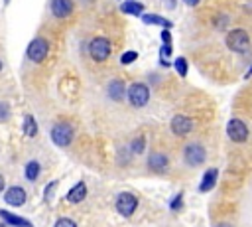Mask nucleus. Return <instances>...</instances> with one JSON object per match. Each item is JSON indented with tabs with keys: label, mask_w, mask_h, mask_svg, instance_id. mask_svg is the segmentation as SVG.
<instances>
[{
	"label": "nucleus",
	"mask_w": 252,
	"mask_h": 227,
	"mask_svg": "<svg viewBox=\"0 0 252 227\" xmlns=\"http://www.w3.org/2000/svg\"><path fill=\"white\" fill-rule=\"evenodd\" d=\"M0 227H6V225H0Z\"/></svg>",
	"instance_id": "obj_37"
},
{
	"label": "nucleus",
	"mask_w": 252,
	"mask_h": 227,
	"mask_svg": "<svg viewBox=\"0 0 252 227\" xmlns=\"http://www.w3.org/2000/svg\"><path fill=\"white\" fill-rule=\"evenodd\" d=\"M39 172H41L39 162H37V160H30V162L26 164L24 176H26V180H28V182H35V180H37V176H39Z\"/></svg>",
	"instance_id": "obj_19"
},
{
	"label": "nucleus",
	"mask_w": 252,
	"mask_h": 227,
	"mask_svg": "<svg viewBox=\"0 0 252 227\" xmlns=\"http://www.w3.org/2000/svg\"><path fill=\"white\" fill-rule=\"evenodd\" d=\"M57 188V182L53 180V182H49V186L45 188V201H49L51 199V193H53V189Z\"/></svg>",
	"instance_id": "obj_27"
},
{
	"label": "nucleus",
	"mask_w": 252,
	"mask_h": 227,
	"mask_svg": "<svg viewBox=\"0 0 252 227\" xmlns=\"http://www.w3.org/2000/svg\"><path fill=\"white\" fill-rule=\"evenodd\" d=\"M8 116H10V107H8V103H0V122L8 120Z\"/></svg>",
	"instance_id": "obj_26"
},
{
	"label": "nucleus",
	"mask_w": 252,
	"mask_h": 227,
	"mask_svg": "<svg viewBox=\"0 0 252 227\" xmlns=\"http://www.w3.org/2000/svg\"><path fill=\"white\" fill-rule=\"evenodd\" d=\"M120 12L128 14V16H142L144 14V4L138 0H126L120 4Z\"/></svg>",
	"instance_id": "obj_17"
},
{
	"label": "nucleus",
	"mask_w": 252,
	"mask_h": 227,
	"mask_svg": "<svg viewBox=\"0 0 252 227\" xmlns=\"http://www.w3.org/2000/svg\"><path fill=\"white\" fill-rule=\"evenodd\" d=\"M244 77H252V67H250V69L246 71V75H244Z\"/></svg>",
	"instance_id": "obj_34"
},
{
	"label": "nucleus",
	"mask_w": 252,
	"mask_h": 227,
	"mask_svg": "<svg viewBox=\"0 0 252 227\" xmlns=\"http://www.w3.org/2000/svg\"><path fill=\"white\" fill-rule=\"evenodd\" d=\"M142 22L144 24H156V26H161V28H167V30L173 26L167 18H161L158 14H142Z\"/></svg>",
	"instance_id": "obj_18"
},
{
	"label": "nucleus",
	"mask_w": 252,
	"mask_h": 227,
	"mask_svg": "<svg viewBox=\"0 0 252 227\" xmlns=\"http://www.w3.org/2000/svg\"><path fill=\"white\" fill-rule=\"evenodd\" d=\"M0 69H2V61H0Z\"/></svg>",
	"instance_id": "obj_35"
},
{
	"label": "nucleus",
	"mask_w": 252,
	"mask_h": 227,
	"mask_svg": "<svg viewBox=\"0 0 252 227\" xmlns=\"http://www.w3.org/2000/svg\"><path fill=\"white\" fill-rule=\"evenodd\" d=\"M130 148H132L134 156H136V154H142V152L146 150V138H144V136H138V138H134V140L130 142Z\"/></svg>",
	"instance_id": "obj_22"
},
{
	"label": "nucleus",
	"mask_w": 252,
	"mask_h": 227,
	"mask_svg": "<svg viewBox=\"0 0 252 227\" xmlns=\"http://www.w3.org/2000/svg\"><path fill=\"white\" fill-rule=\"evenodd\" d=\"M215 227H232V225H230V223H217Z\"/></svg>",
	"instance_id": "obj_32"
},
{
	"label": "nucleus",
	"mask_w": 252,
	"mask_h": 227,
	"mask_svg": "<svg viewBox=\"0 0 252 227\" xmlns=\"http://www.w3.org/2000/svg\"><path fill=\"white\" fill-rule=\"evenodd\" d=\"M161 2H163V4H165L169 10H173V8H175V4H177L175 0H161Z\"/></svg>",
	"instance_id": "obj_30"
},
{
	"label": "nucleus",
	"mask_w": 252,
	"mask_h": 227,
	"mask_svg": "<svg viewBox=\"0 0 252 227\" xmlns=\"http://www.w3.org/2000/svg\"><path fill=\"white\" fill-rule=\"evenodd\" d=\"M217 178H219V170H217V168L205 170V174H203V178H201V184H199V191H201V193L211 191V189L215 188V184H217Z\"/></svg>",
	"instance_id": "obj_13"
},
{
	"label": "nucleus",
	"mask_w": 252,
	"mask_h": 227,
	"mask_svg": "<svg viewBox=\"0 0 252 227\" xmlns=\"http://www.w3.org/2000/svg\"><path fill=\"white\" fill-rule=\"evenodd\" d=\"M83 2H91V0H83Z\"/></svg>",
	"instance_id": "obj_36"
},
{
	"label": "nucleus",
	"mask_w": 252,
	"mask_h": 227,
	"mask_svg": "<svg viewBox=\"0 0 252 227\" xmlns=\"http://www.w3.org/2000/svg\"><path fill=\"white\" fill-rule=\"evenodd\" d=\"M2 189H4V178L0 176V191H2Z\"/></svg>",
	"instance_id": "obj_33"
},
{
	"label": "nucleus",
	"mask_w": 252,
	"mask_h": 227,
	"mask_svg": "<svg viewBox=\"0 0 252 227\" xmlns=\"http://www.w3.org/2000/svg\"><path fill=\"white\" fill-rule=\"evenodd\" d=\"M199 2H201V0H183V4H187L189 8H193V6H197Z\"/></svg>",
	"instance_id": "obj_31"
},
{
	"label": "nucleus",
	"mask_w": 252,
	"mask_h": 227,
	"mask_svg": "<svg viewBox=\"0 0 252 227\" xmlns=\"http://www.w3.org/2000/svg\"><path fill=\"white\" fill-rule=\"evenodd\" d=\"M85 197H87V184H85V182L75 184V186L69 189V193H67V201H69V203H81Z\"/></svg>",
	"instance_id": "obj_15"
},
{
	"label": "nucleus",
	"mask_w": 252,
	"mask_h": 227,
	"mask_svg": "<svg viewBox=\"0 0 252 227\" xmlns=\"http://www.w3.org/2000/svg\"><path fill=\"white\" fill-rule=\"evenodd\" d=\"M126 95H128V101H130L132 107L142 109V107H146L148 101H150V87H148L146 83L136 81V83H132V85L128 87Z\"/></svg>",
	"instance_id": "obj_3"
},
{
	"label": "nucleus",
	"mask_w": 252,
	"mask_h": 227,
	"mask_svg": "<svg viewBox=\"0 0 252 227\" xmlns=\"http://www.w3.org/2000/svg\"><path fill=\"white\" fill-rule=\"evenodd\" d=\"M24 134L30 136V138H33L37 134V122H35V118L32 114L24 116Z\"/></svg>",
	"instance_id": "obj_20"
},
{
	"label": "nucleus",
	"mask_w": 252,
	"mask_h": 227,
	"mask_svg": "<svg viewBox=\"0 0 252 227\" xmlns=\"http://www.w3.org/2000/svg\"><path fill=\"white\" fill-rule=\"evenodd\" d=\"M138 59V51H124L122 55H120V63L122 65H130V63H134Z\"/></svg>",
	"instance_id": "obj_23"
},
{
	"label": "nucleus",
	"mask_w": 252,
	"mask_h": 227,
	"mask_svg": "<svg viewBox=\"0 0 252 227\" xmlns=\"http://www.w3.org/2000/svg\"><path fill=\"white\" fill-rule=\"evenodd\" d=\"M138 209V197L130 191H120L116 195V211L122 217H130L134 215V211Z\"/></svg>",
	"instance_id": "obj_6"
},
{
	"label": "nucleus",
	"mask_w": 252,
	"mask_h": 227,
	"mask_svg": "<svg viewBox=\"0 0 252 227\" xmlns=\"http://www.w3.org/2000/svg\"><path fill=\"white\" fill-rule=\"evenodd\" d=\"M161 41H163V43H171V34H169L167 28L161 30Z\"/></svg>",
	"instance_id": "obj_29"
},
{
	"label": "nucleus",
	"mask_w": 252,
	"mask_h": 227,
	"mask_svg": "<svg viewBox=\"0 0 252 227\" xmlns=\"http://www.w3.org/2000/svg\"><path fill=\"white\" fill-rule=\"evenodd\" d=\"M106 91H108V97H110L112 101H122L128 89H126V85H124L122 79H112V81L108 83Z\"/></svg>",
	"instance_id": "obj_14"
},
{
	"label": "nucleus",
	"mask_w": 252,
	"mask_h": 227,
	"mask_svg": "<svg viewBox=\"0 0 252 227\" xmlns=\"http://www.w3.org/2000/svg\"><path fill=\"white\" fill-rule=\"evenodd\" d=\"M53 227H77V223L73 219H69V217H59Z\"/></svg>",
	"instance_id": "obj_24"
},
{
	"label": "nucleus",
	"mask_w": 252,
	"mask_h": 227,
	"mask_svg": "<svg viewBox=\"0 0 252 227\" xmlns=\"http://www.w3.org/2000/svg\"><path fill=\"white\" fill-rule=\"evenodd\" d=\"M226 26H228V16H220L217 20V30H224Z\"/></svg>",
	"instance_id": "obj_28"
},
{
	"label": "nucleus",
	"mask_w": 252,
	"mask_h": 227,
	"mask_svg": "<svg viewBox=\"0 0 252 227\" xmlns=\"http://www.w3.org/2000/svg\"><path fill=\"white\" fill-rule=\"evenodd\" d=\"M73 0H51V14L55 18H69L73 14Z\"/></svg>",
	"instance_id": "obj_12"
},
{
	"label": "nucleus",
	"mask_w": 252,
	"mask_h": 227,
	"mask_svg": "<svg viewBox=\"0 0 252 227\" xmlns=\"http://www.w3.org/2000/svg\"><path fill=\"white\" fill-rule=\"evenodd\" d=\"M73 138H75V132H73V126L69 122H57V124H53V128H51V140H53L55 146L65 148V146H69L73 142Z\"/></svg>",
	"instance_id": "obj_4"
},
{
	"label": "nucleus",
	"mask_w": 252,
	"mask_h": 227,
	"mask_svg": "<svg viewBox=\"0 0 252 227\" xmlns=\"http://www.w3.org/2000/svg\"><path fill=\"white\" fill-rule=\"evenodd\" d=\"M226 134L232 142L242 144V142L248 140V126L242 118H230L228 124H226Z\"/></svg>",
	"instance_id": "obj_8"
},
{
	"label": "nucleus",
	"mask_w": 252,
	"mask_h": 227,
	"mask_svg": "<svg viewBox=\"0 0 252 227\" xmlns=\"http://www.w3.org/2000/svg\"><path fill=\"white\" fill-rule=\"evenodd\" d=\"M173 67H175V71H177L179 77H187L189 67H187V59H185V57H177V59L173 61Z\"/></svg>",
	"instance_id": "obj_21"
},
{
	"label": "nucleus",
	"mask_w": 252,
	"mask_h": 227,
	"mask_svg": "<svg viewBox=\"0 0 252 227\" xmlns=\"http://www.w3.org/2000/svg\"><path fill=\"white\" fill-rule=\"evenodd\" d=\"M110 51H112V45H110V41L106 39V38H94V39H91V43H89V53H91V57L94 59V61H106L108 59V55H110Z\"/></svg>",
	"instance_id": "obj_7"
},
{
	"label": "nucleus",
	"mask_w": 252,
	"mask_h": 227,
	"mask_svg": "<svg viewBox=\"0 0 252 227\" xmlns=\"http://www.w3.org/2000/svg\"><path fill=\"white\" fill-rule=\"evenodd\" d=\"M167 164H169V158H167V154L165 152H152L150 156H148V168L152 170V172H165V168H167Z\"/></svg>",
	"instance_id": "obj_11"
},
{
	"label": "nucleus",
	"mask_w": 252,
	"mask_h": 227,
	"mask_svg": "<svg viewBox=\"0 0 252 227\" xmlns=\"http://www.w3.org/2000/svg\"><path fill=\"white\" fill-rule=\"evenodd\" d=\"M0 217L4 219V223L12 225V227H33L28 219H24V217H20V215H16V213H10V211H6V209H0Z\"/></svg>",
	"instance_id": "obj_16"
},
{
	"label": "nucleus",
	"mask_w": 252,
	"mask_h": 227,
	"mask_svg": "<svg viewBox=\"0 0 252 227\" xmlns=\"http://www.w3.org/2000/svg\"><path fill=\"white\" fill-rule=\"evenodd\" d=\"M207 160V150L201 142H189L185 144L183 148V162L189 166V168H199L203 166Z\"/></svg>",
	"instance_id": "obj_2"
},
{
	"label": "nucleus",
	"mask_w": 252,
	"mask_h": 227,
	"mask_svg": "<svg viewBox=\"0 0 252 227\" xmlns=\"http://www.w3.org/2000/svg\"><path fill=\"white\" fill-rule=\"evenodd\" d=\"M4 201H6L8 205H12V207L24 205V203H26V189H24L22 186H12V188H8L6 193H4Z\"/></svg>",
	"instance_id": "obj_10"
},
{
	"label": "nucleus",
	"mask_w": 252,
	"mask_h": 227,
	"mask_svg": "<svg viewBox=\"0 0 252 227\" xmlns=\"http://www.w3.org/2000/svg\"><path fill=\"white\" fill-rule=\"evenodd\" d=\"M181 201H183V193L179 191V193H177V195L171 199V203H169V209H171V211H177V209L181 207Z\"/></svg>",
	"instance_id": "obj_25"
},
{
	"label": "nucleus",
	"mask_w": 252,
	"mask_h": 227,
	"mask_svg": "<svg viewBox=\"0 0 252 227\" xmlns=\"http://www.w3.org/2000/svg\"><path fill=\"white\" fill-rule=\"evenodd\" d=\"M224 43L230 51L234 53H248L250 51V36L246 30L242 28H234L230 32H226L224 36Z\"/></svg>",
	"instance_id": "obj_1"
},
{
	"label": "nucleus",
	"mask_w": 252,
	"mask_h": 227,
	"mask_svg": "<svg viewBox=\"0 0 252 227\" xmlns=\"http://www.w3.org/2000/svg\"><path fill=\"white\" fill-rule=\"evenodd\" d=\"M47 53H49V43H47V39H43V38L32 39L30 45H28V49H26L28 59L33 61V63H41V61L47 57Z\"/></svg>",
	"instance_id": "obj_5"
},
{
	"label": "nucleus",
	"mask_w": 252,
	"mask_h": 227,
	"mask_svg": "<svg viewBox=\"0 0 252 227\" xmlns=\"http://www.w3.org/2000/svg\"><path fill=\"white\" fill-rule=\"evenodd\" d=\"M193 126H195L193 118H189L185 114H175L171 118V122H169V128H171V132L175 136H187L193 130Z\"/></svg>",
	"instance_id": "obj_9"
}]
</instances>
